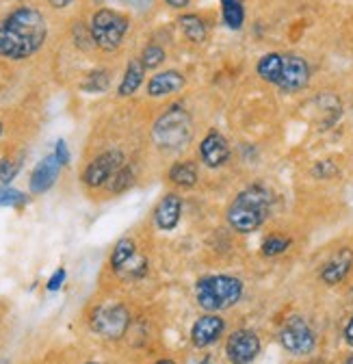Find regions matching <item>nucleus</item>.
Listing matches in <instances>:
<instances>
[{"mask_svg": "<svg viewBox=\"0 0 353 364\" xmlns=\"http://www.w3.org/2000/svg\"><path fill=\"white\" fill-rule=\"evenodd\" d=\"M48 24L39 9L20 5L0 22V57L22 61L33 57L46 43Z\"/></svg>", "mask_w": 353, "mask_h": 364, "instance_id": "nucleus-1", "label": "nucleus"}, {"mask_svg": "<svg viewBox=\"0 0 353 364\" xmlns=\"http://www.w3.org/2000/svg\"><path fill=\"white\" fill-rule=\"evenodd\" d=\"M273 210V193L267 185L262 182H254V185L241 189L234 200L228 206L226 219L230 228L239 235L256 232L267 223L269 215Z\"/></svg>", "mask_w": 353, "mask_h": 364, "instance_id": "nucleus-2", "label": "nucleus"}, {"mask_svg": "<svg viewBox=\"0 0 353 364\" xmlns=\"http://www.w3.org/2000/svg\"><path fill=\"white\" fill-rule=\"evenodd\" d=\"M245 295V284L237 276L212 273L202 276L195 284V301L204 312H224L237 306Z\"/></svg>", "mask_w": 353, "mask_h": 364, "instance_id": "nucleus-3", "label": "nucleus"}, {"mask_svg": "<svg viewBox=\"0 0 353 364\" xmlns=\"http://www.w3.org/2000/svg\"><path fill=\"white\" fill-rule=\"evenodd\" d=\"M154 146L163 152H183L193 139V119L183 105H171L152 126Z\"/></svg>", "mask_w": 353, "mask_h": 364, "instance_id": "nucleus-4", "label": "nucleus"}, {"mask_svg": "<svg viewBox=\"0 0 353 364\" xmlns=\"http://www.w3.org/2000/svg\"><path fill=\"white\" fill-rule=\"evenodd\" d=\"M128 28H130V20L124 14L113 11V9H98L92 16L89 35L100 50L113 53L121 46Z\"/></svg>", "mask_w": 353, "mask_h": 364, "instance_id": "nucleus-5", "label": "nucleus"}, {"mask_svg": "<svg viewBox=\"0 0 353 364\" xmlns=\"http://www.w3.org/2000/svg\"><path fill=\"white\" fill-rule=\"evenodd\" d=\"M278 341L284 351H288L290 355H297V358L310 355L317 347V334H315L313 326L308 323L303 316H297V314L284 321V326L278 332Z\"/></svg>", "mask_w": 353, "mask_h": 364, "instance_id": "nucleus-6", "label": "nucleus"}, {"mask_svg": "<svg viewBox=\"0 0 353 364\" xmlns=\"http://www.w3.org/2000/svg\"><path fill=\"white\" fill-rule=\"evenodd\" d=\"M262 351V341L254 330L241 328L226 338L224 353L230 364H251Z\"/></svg>", "mask_w": 353, "mask_h": 364, "instance_id": "nucleus-7", "label": "nucleus"}, {"mask_svg": "<svg viewBox=\"0 0 353 364\" xmlns=\"http://www.w3.org/2000/svg\"><path fill=\"white\" fill-rule=\"evenodd\" d=\"M128 326H130V314L121 304L102 306L94 312V318H92L94 332H98L100 336L111 338V341L121 338L126 334Z\"/></svg>", "mask_w": 353, "mask_h": 364, "instance_id": "nucleus-8", "label": "nucleus"}, {"mask_svg": "<svg viewBox=\"0 0 353 364\" xmlns=\"http://www.w3.org/2000/svg\"><path fill=\"white\" fill-rule=\"evenodd\" d=\"M124 154L119 150H109V152H102L100 156H96L89 165L85 167L82 171V182L87 187L92 189H98V187H104L109 185V180L124 167Z\"/></svg>", "mask_w": 353, "mask_h": 364, "instance_id": "nucleus-9", "label": "nucleus"}, {"mask_svg": "<svg viewBox=\"0 0 353 364\" xmlns=\"http://www.w3.org/2000/svg\"><path fill=\"white\" fill-rule=\"evenodd\" d=\"M308 82H310V65H308V61L299 55H282L276 87L286 91V94H295V91L308 87Z\"/></svg>", "mask_w": 353, "mask_h": 364, "instance_id": "nucleus-10", "label": "nucleus"}, {"mask_svg": "<svg viewBox=\"0 0 353 364\" xmlns=\"http://www.w3.org/2000/svg\"><path fill=\"white\" fill-rule=\"evenodd\" d=\"M197 154H200L202 165H206L208 169H222L228 165L232 156V148L222 132L217 128H210L197 146Z\"/></svg>", "mask_w": 353, "mask_h": 364, "instance_id": "nucleus-11", "label": "nucleus"}, {"mask_svg": "<svg viewBox=\"0 0 353 364\" xmlns=\"http://www.w3.org/2000/svg\"><path fill=\"white\" fill-rule=\"evenodd\" d=\"M226 334V318L217 312H206L191 326V343L197 349H208Z\"/></svg>", "mask_w": 353, "mask_h": 364, "instance_id": "nucleus-12", "label": "nucleus"}, {"mask_svg": "<svg viewBox=\"0 0 353 364\" xmlns=\"http://www.w3.org/2000/svg\"><path fill=\"white\" fill-rule=\"evenodd\" d=\"M61 167H63V165L57 161L55 154H48L46 159H41V161L35 165L33 173H31V182H28L31 193H33V196H41V193L50 191V189L55 187V182H57L59 173H61Z\"/></svg>", "mask_w": 353, "mask_h": 364, "instance_id": "nucleus-13", "label": "nucleus"}, {"mask_svg": "<svg viewBox=\"0 0 353 364\" xmlns=\"http://www.w3.org/2000/svg\"><path fill=\"white\" fill-rule=\"evenodd\" d=\"M154 223L158 230L163 232H169L173 230L175 225L180 223V217H183V200L178 193H167L158 200L156 208H154Z\"/></svg>", "mask_w": 353, "mask_h": 364, "instance_id": "nucleus-14", "label": "nucleus"}, {"mask_svg": "<svg viewBox=\"0 0 353 364\" xmlns=\"http://www.w3.org/2000/svg\"><path fill=\"white\" fill-rule=\"evenodd\" d=\"M353 269V252L349 247L338 250L334 256H330V260L321 267V280L327 287H336L340 284Z\"/></svg>", "mask_w": 353, "mask_h": 364, "instance_id": "nucleus-15", "label": "nucleus"}, {"mask_svg": "<svg viewBox=\"0 0 353 364\" xmlns=\"http://www.w3.org/2000/svg\"><path fill=\"white\" fill-rule=\"evenodd\" d=\"M185 85H187V78H185L183 72H178V70H165V72L154 74L148 80V96L150 98H165V96L175 94V91H180Z\"/></svg>", "mask_w": 353, "mask_h": 364, "instance_id": "nucleus-16", "label": "nucleus"}, {"mask_svg": "<svg viewBox=\"0 0 353 364\" xmlns=\"http://www.w3.org/2000/svg\"><path fill=\"white\" fill-rule=\"evenodd\" d=\"M167 180L175 189H185V191H191L197 187L200 182V169L193 161H178L173 163L167 171Z\"/></svg>", "mask_w": 353, "mask_h": 364, "instance_id": "nucleus-17", "label": "nucleus"}, {"mask_svg": "<svg viewBox=\"0 0 353 364\" xmlns=\"http://www.w3.org/2000/svg\"><path fill=\"white\" fill-rule=\"evenodd\" d=\"M143 78H146V65L141 59H132L124 72V78L117 87V96L121 98H128L132 94H137V89L143 85Z\"/></svg>", "mask_w": 353, "mask_h": 364, "instance_id": "nucleus-18", "label": "nucleus"}, {"mask_svg": "<svg viewBox=\"0 0 353 364\" xmlns=\"http://www.w3.org/2000/svg\"><path fill=\"white\" fill-rule=\"evenodd\" d=\"M178 26H180L183 35L191 43H204L206 37H208V24L197 14H185V16H180L178 18Z\"/></svg>", "mask_w": 353, "mask_h": 364, "instance_id": "nucleus-19", "label": "nucleus"}, {"mask_svg": "<svg viewBox=\"0 0 353 364\" xmlns=\"http://www.w3.org/2000/svg\"><path fill=\"white\" fill-rule=\"evenodd\" d=\"M139 254H137V245H135V241L132 239H121V241H117V245L113 247V252H111V267L115 269V271H124L132 260H135Z\"/></svg>", "mask_w": 353, "mask_h": 364, "instance_id": "nucleus-20", "label": "nucleus"}, {"mask_svg": "<svg viewBox=\"0 0 353 364\" xmlns=\"http://www.w3.org/2000/svg\"><path fill=\"white\" fill-rule=\"evenodd\" d=\"M222 3V18L230 31H241L245 24V7L241 0H219Z\"/></svg>", "mask_w": 353, "mask_h": 364, "instance_id": "nucleus-21", "label": "nucleus"}, {"mask_svg": "<svg viewBox=\"0 0 353 364\" xmlns=\"http://www.w3.org/2000/svg\"><path fill=\"white\" fill-rule=\"evenodd\" d=\"M293 245V239L282 235V232H273L269 237H264L262 245H260V252L262 256L267 258H276V256H282L284 252H288V247Z\"/></svg>", "mask_w": 353, "mask_h": 364, "instance_id": "nucleus-22", "label": "nucleus"}, {"mask_svg": "<svg viewBox=\"0 0 353 364\" xmlns=\"http://www.w3.org/2000/svg\"><path fill=\"white\" fill-rule=\"evenodd\" d=\"M132 182H135V173H132V169L128 165H124L111 180H109V191L111 193H124L126 189L132 187Z\"/></svg>", "mask_w": 353, "mask_h": 364, "instance_id": "nucleus-23", "label": "nucleus"}, {"mask_svg": "<svg viewBox=\"0 0 353 364\" xmlns=\"http://www.w3.org/2000/svg\"><path fill=\"white\" fill-rule=\"evenodd\" d=\"M111 82V74L107 70H96L87 76V82L82 85V91H89V94H100V91H107Z\"/></svg>", "mask_w": 353, "mask_h": 364, "instance_id": "nucleus-24", "label": "nucleus"}, {"mask_svg": "<svg viewBox=\"0 0 353 364\" xmlns=\"http://www.w3.org/2000/svg\"><path fill=\"white\" fill-rule=\"evenodd\" d=\"M28 202V198L18 191V189H11L9 185H0V206L5 208H18V206H24Z\"/></svg>", "mask_w": 353, "mask_h": 364, "instance_id": "nucleus-25", "label": "nucleus"}, {"mask_svg": "<svg viewBox=\"0 0 353 364\" xmlns=\"http://www.w3.org/2000/svg\"><path fill=\"white\" fill-rule=\"evenodd\" d=\"M165 57H167V55H165V50L161 48L158 43H150V46H146L143 53H141V61H143L146 70H156L158 65H163Z\"/></svg>", "mask_w": 353, "mask_h": 364, "instance_id": "nucleus-26", "label": "nucleus"}, {"mask_svg": "<svg viewBox=\"0 0 353 364\" xmlns=\"http://www.w3.org/2000/svg\"><path fill=\"white\" fill-rule=\"evenodd\" d=\"M20 171V165L5 159V161H0V185H9V182L18 176Z\"/></svg>", "mask_w": 353, "mask_h": 364, "instance_id": "nucleus-27", "label": "nucleus"}, {"mask_svg": "<svg viewBox=\"0 0 353 364\" xmlns=\"http://www.w3.org/2000/svg\"><path fill=\"white\" fill-rule=\"evenodd\" d=\"M313 173H315V178L327 180V178H334V176L338 173V167H336L334 163H330V161H323V163H317V165H315Z\"/></svg>", "mask_w": 353, "mask_h": 364, "instance_id": "nucleus-28", "label": "nucleus"}, {"mask_svg": "<svg viewBox=\"0 0 353 364\" xmlns=\"http://www.w3.org/2000/svg\"><path fill=\"white\" fill-rule=\"evenodd\" d=\"M55 156H57V161L65 167V165H70V150H67V144L63 141V139H59L57 144H55V152H53Z\"/></svg>", "mask_w": 353, "mask_h": 364, "instance_id": "nucleus-29", "label": "nucleus"}, {"mask_svg": "<svg viewBox=\"0 0 353 364\" xmlns=\"http://www.w3.org/2000/svg\"><path fill=\"white\" fill-rule=\"evenodd\" d=\"M65 276H67L65 269H63V267H59V269L53 273V278L48 280V291H59V289L63 287V282H65Z\"/></svg>", "mask_w": 353, "mask_h": 364, "instance_id": "nucleus-30", "label": "nucleus"}, {"mask_svg": "<svg viewBox=\"0 0 353 364\" xmlns=\"http://www.w3.org/2000/svg\"><path fill=\"white\" fill-rule=\"evenodd\" d=\"M342 338L349 347H353V314L349 316V321L344 326V332H342Z\"/></svg>", "mask_w": 353, "mask_h": 364, "instance_id": "nucleus-31", "label": "nucleus"}, {"mask_svg": "<svg viewBox=\"0 0 353 364\" xmlns=\"http://www.w3.org/2000/svg\"><path fill=\"white\" fill-rule=\"evenodd\" d=\"M167 3V7H171V9H185L191 0H165Z\"/></svg>", "mask_w": 353, "mask_h": 364, "instance_id": "nucleus-32", "label": "nucleus"}, {"mask_svg": "<svg viewBox=\"0 0 353 364\" xmlns=\"http://www.w3.org/2000/svg\"><path fill=\"white\" fill-rule=\"evenodd\" d=\"M48 3H50V7H55V9H65V7L72 5V0H48Z\"/></svg>", "mask_w": 353, "mask_h": 364, "instance_id": "nucleus-33", "label": "nucleus"}, {"mask_svg": "<svg viewBox=\"0 0 353 364\" xmlns=\"http://www.w3.org/2000/svg\"><path fill=\"white\" fill-rule=\"evenodd\" d=\"M154 364H175V360H171V358H163V360H156Z\"/></svg>", "mask_w": 353, "mask_h": 364, "instance_id": "nucleus-34", "label": "nucleus"}, {"mask_svg": "<svg viewBox=\"0 0 353 364\" xmlns=\"http://www.w3.org/2000/svg\"><path fill=\"white\" fill-rule=\"evenodd\" d=\"M344 364H353V353H351V355H347V360H344Z\"/></svg>", "mask_w": 353, "mask_h": 364, "instance_id": "nucleus-35", "label": "nucleus"}, {"mask_svg": "<svg viewBox=\"0 0 353 364\" xmlns=\"http://www.w3.org/2000/svg\"><path fill=\"white\" fill-rule=\"evenodd\" d=\"M3 132H5V126H3V124H0V136H3Z\"/></svg>", "mask_w": 353, "mask_h": 364, "instance_id": "nucleus-36", "label": "nucleus"}, {"mask_svg": "<svg viewBox=\"0 0 353 364\" xmlns=\"http://www.w3.org/2000/svg\"><path fill=\"white\" fill-rule=\"evenodd\" d=\"M87 364H98V362H87Z\"/></svg>", "mask_w": 353, "mask_h": 364, "instance_id": "nucleus-37", "label": "nucleus"}, {"mask_svg": "<svg viewBox=\"0 0 353 364\" xmlns=\"http://www.w3.org/2000/svg\"><path fill=\"white\" fill-rule=\"evenodd\" d=\"M351 295H353V291H351Z\"/></svg>", "mask_w": 353, "mask_h": 364, "instance_id": "nucleus-38", "label": "nucleus"}]
</instances>
